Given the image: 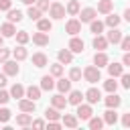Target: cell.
<instances>
[{
  "mask_svg": "<svg viewBox=\"0 0 130 130\" xmlns=\"http://www.w3.org/2000/svg\"><path fill=\"white\" fill-rule=\"evenodd\" d=\"M8 120H10V110L8 108H2L0 110V124H6Z\"/></svg>",
  "mask_w": 130,
  "mask_h": 130,
  "instance_id": "42",
  "label": "cell"
},
{
  "mask_svg": "<svg viewBox=\"0 0 130 130\" xmlns=\"http://www.w3.org/2000/svg\"><path fill=\"white\" fill-rule=\"evenodd\" d=\"M61 124L67 126V128H77V116H73V114H65V116L61 118Z\"/></svg>",
  "mask_w": 130,
  "mask_h": 130,
  "instance_id": "25",
  "label": "cell"
},
{
  "mask_svg": "<svg viewBox=\"0 0 130 130\" xmlns=\"http://www.w3.org/2000/svg\"><path fill=\"white\" fill-rule=\"evenodd\" d=\"M8 100H10V93L0 87V104H8Z\"/></svg>",
  "mask_w": 130,
  "mask_h": 130,
  "instance_id": "45",
  "label": "cell"
},
{
  "mask_svg": "<svg viewBox=\"0 0 130 130\" xmlns=\"http://www.w3.org/2000/svg\"><path fill=\"white\" fill-rule=\"evenodd\" d=\"M37 28L43 30V32H49V30L53 28V22H51L49 18H39V20H37Z\"/></svg>",
  "mask_w": 130,
  "mask_h": 130,
  "instance_id": "27",
  "label": "cell"
},
{
  "mask_svg": "<svg viewBox=\"0 0 130 130\" xmlns=\"http://www.w3.org/2000/svg\"><path fill=\"white\" fill-rule=\"evenodd\" d=\"M104 124H108V126H114L116 122H118V114H116V108H108V112H104Z\"/></svg>",
  "mask_w": 130,
  "mask_h": 130,
  "instance_id": "9",
  "label": "cell"
},
{
  "mask_svg": "<svg viewBox=\"0 0 130 130\" xmlns=\"http://www.w3.org/2000/svg\"><path fill=\"white\" fill-rule=\"evenodd\" d=\"M41 91H43L41 87H37V85H28V87L24 89V95H26L28 100H35V102H37V100L41 98Z\"/></svg>",
  "mask_w": 130,
  "mask_h": 130,
  "instance_id": "19",
  "label": "cell"
},
{
  "mask_svg": "<svg viewBox=\"0 0 130 130\" xmlns=\"http://www.w3.org/2000/svg\"><path fill=\"white\" fill-rule=\"evenodd\" d=\"M51 75L53 77H61L63 75V63H53L51 65Z\"/></svg>",
  "mask_w": 130,
  "mask_h": 130,
  "instance_id": "40",
  "label": "cell"
},
{
  "mask_svg": "<svg viewBox=\"0 0 130 130\" xmlns=\"http://www.w3.org/2000/svg\"><path fill=\"white\" fill-rule=\"evenodd\" d=\"M69 79H71V81H81V69H79V67H71Z\"/></svg>",
  "mask_w": 130,
  "mask_h": 130,
  "instance_id": "41",
  "label": "cell"
},
{
  "mask_svg": "<svg viewBox=\"0 0 130 130\" xmlns=\"http://www.w3.org/2000/svg\"><path fill=\"white\" fill-rule=\"evenodd\" d=\"M55 87L61 91V93H67L71 89V79H65V77H59V81L55 83Z\"/></svg>",
  "mask_w": 130,
  "mask_h": 130,
  "instance_id": "24",
  "label": "cell"
},
{
  "mask_svg": "<svg viewBox=\"0 0 130 130\" xmlns=\"http://www.w3.org/2000/svg\"><path fill=\"white\" fill-rule=\"evenodd\" d=\"M87 122H89V128H91V130H100V128L104 126V120H102V118H98V116H91Z\"/></svg>",
  "mask_w": 130,
  "mask_h": 130,
  "instance_id": "37",
  "label": "cell"
},
{
  "mask_svg": "<svg viewBox=\"0 0 130 130\" xmlns=\"http://www.w3.org/2000/svg\"><path fill=\"white\" fill-rule=\"evenodd\" d=\"M83 98L87 100V104H98V102L102 100V91H100L98 87H89V89L83 93Z\"/></svg>",
  "mask_w": 130,
  "mask_h": 130,
  "instance_id": "7",
  "label": "cell"
},
{
  "mask_svg": "<svg viewBox=\"0 0 130 130\" xmlns=\"http://www.w3.org/2000/svg\"><path fill=\"white\" fill-rule=\"evenodd\" d=\"M65 32H67V35H71V37H75L77 32H81V22H79L77 18L67 20V24H65Z\"/></svg>",
  "mask_w": 130,
  "mask_h": 130,
  "instance_id": "6",
  "label": "cell"
},
{
  "mask_svg": "<svg viewBox=\"0 0 130 130\" xmlns=\"http://www.w3.org/2000/svg\"><path fill=\"white\" fill-rule=\"evenodd\" d=\"M104 24H108L110 28H114V26H118V24H120V16H116V14L108 12V16H106V22H104Z\"/></svg>",
  "mask_w": 130,
  "mask_h": 130,
  "instance_id": "33",
  "label": "cell"
},
{
  "mask_svg": "<svg viewBox=\"0 0 130 130\" xmlns=\"http://www.w3.org/2000/svg\"><path fill=\"white\" fill-rule=\"evenodd\" d=\"M4 85H6V73L2 71L0 73V87H4Z\"/></svg>",
  "mask_w": 130,
  "mask_h": 130,
  "instance_id": "52",
  "label": "cell"
},
{
  "mask_svg": "<svg viewBox=\"0 0 130 130\" xmlns=\"http://www.w3.org/2000/svg\"><path fill=\"white\" fill-rule=\"evenodd\" d=\"M32 43L39 45V47H45V45H49V35L43 32V30H39V32L32 35Z\"/></svg>",
  "mask_w": 130,
  "mask_h": 130,
  "instance_id": "15",
  "label": "cell"
},
{
  "mask_svg": "<svg viewBox=\"0 0 130 130\" xmlns=\"http://www.w3.org/2000/svg\"><path fill=\"white\" fill-rule=\"evenodd\" d=\"M0 35L6 39V37H14L16 35V26H14V22H4L2 26H0Z\"/></svg>",
  "mask_w": 130,
  "mask_h": 130,
  "instance_id": "13",
  "label": "cell"
},
{
  "mask_svg": "<svg viewBox=\"0 0 130 130\" xmlns=\"http://www.w3.org/2000/svg\"><path fill=\"white\" fill-rule=\"evenodd\" d=\"M120 77H122V87L128 89V87H130V75H128V73H122Z\"/></svg>",
  "mask_w": 130,
  "mask_h": 130,
  "instance_id": "47",
  "label": "cell"
},
{
  "mask_svg": "<svg viewBox=\"0 0 130 130\" xmlns=\"http://www.w3.org/2000/svg\"><path fill=\"white\" fill-rule=\"evenodd\" d=\"M110 63V59H108V55L104 53V51H98L95 55H93V65L95 67H106Z\"/></svg>",
  "mask_w": 130,
  "mask_h": 130,
  "instance_id": "16",
  "label": "cell"
},
{
  "mask_svg": "<svg viewBox=\"0 0 130 130\" xmlns=\"http://www.w3.org/2000/svg\"><path fill=\"white\" fill-rule=\"evenodd\" d=\"M2 69H4V73H6V77H8V75H12V77H14V75H18V71H20V67L16 65V59H14V61H10V59H6V61L2 63Z\"/></svg>",
  "mask_w": 130,
  "mask_h": 130,
  "instance_id": "5",
  "label": "cell"
},
{
  "mask_svg": "<svg viewBox=\"0 0 130 130\" xmlns=\"http://www.w3.org/2000/svg\"><path fill=\"white\" fill-rule=\"evenodd\" d=\"M30 124H32L35 128H45V122H43V120H32Z\"/></svg>",
  "mask_w": 130,
  "mask_h": 130,
  "instance_id": "51",
  "label": "cell"
},
{
  "mask_svg": "<svg viewBox=\"0 0 130 130\" xmlns=\"http://www.w3.org/2000/svg\"><path fill=\"white\" fill-rule=\"evenodd\" d=\"M104 102H106V106H108V108H118V106L122 104V98H120V95H116V91H112Z\"/></svg>",
  "mask_w": 130,
  "mask_h": 130,
  "instance_id": "22",
  "label": "cell"
},
{
  "mask_svg": "<svg viewBox=\"0 0 130 130\" xmlns=\"http://www.w3.org/2000/svg\"><path fill=\"white\" fill-rule=\"evenodd\" d=\"M89 30H91L93 35H100V32L104 30V22H100V20H95V18H93V20L89 22Z\"/></svg>",
  "mask_w": 130,
  "mask_h": 130,
  "instance_id": "34",
  "label": "cell"
},
{
  "mask_svg": "<svg viewBox=\"0 0 130 130\" xmlns=\"http://www.w3.org/2000/svg\"><path fill=\"white\" fill-rule=\"evenodd\" d=\"M8 57H10V51H8V49H4V47H0V63H4Z\"/></svg>",
  "mask_w": 130,
  "mask_h": 130,
  "instance_id": "46",
  "label": "cell"
},
{
  "mask_svg": "<svg viewBox=\"0 0 130 130\" xmlns=\"http://www.w3.org/2000/svg\"><path fill=\"white\" fill-rule=\"evenodd\" d=\"M57 57H59V63H71L73 61V53L69 49H61Z\"/></svg>",
  "mask_w": 130,
  "mask_h": 130,
  "instance_id": "28",
  "label": "cell"
},
{
  "mask_svg": "<svg viewBox=\"0 0 130 130\" xmlns=\"http://www.w3.org/2000/svg\"><path fill=\"white\" fill-rule=\"evenodd\" d=\"M8 93H10V98H18V100H20V98H24V87H22L20 83H14Z\"/></svg>",
  "mask_w": 130,
  "mask_h": 130,
  "instance_id": "29",
  "label": "cell"
},
{
  "mask_svg": "<svg viewBox=\"0 0 130 130\" xmlns=\"http://www.w3.org/2000/svg\"><path fill=\"white\" fill-rule=\"evenodd\" d=\"M47 12H49V16H51L53 20H59V18H63V16H65V6H63V4H59V2L55 0L53 4H49V10H47Z\"/></svg>",
  "mask_w": 130,
  "mask_h": 130,
  "instance_id": "2",
  "label": "cell"
},
{
  "mask_svg": "<svg viewBox=\"0 0 130 130\" xmlns=\"http://www.w3.org/2000/svg\"><path fill=\"white\" fill-rule=\"evenodd\" d=\"M20 2H22V4H28V6H30V4H35V0H20Z\"/></svg>",
  "mask_w": 130,
  "mask_h": 130,
  "instance_id": "54",
  "label": "cell"
},
{
  "mask_svg": "<svg viewBox=\"0 0 130 130\" xmlns=\"http://www.w3.org/2000/svg\"><path fill=\"white\" fill-rule=\"evenodd\" d=\"M91 45H93V49H98V51H106L110 43L106 41V37H102V35H95V37H93V43H91Z\"/></svg>",
  "mask_w": 130,
  "mask_h": 130,
  "instance_id": "18",
  "label": "cell"
},
{
  "mask_svg": "<svg viewBox=\"0 0 130 130\" xmlns=\"http://www.w3.org/2000/svg\"><path fill=\"white\" fill-rule=\"evenodd\" d=\"M79 8H81V6H79V2H77V0H71V2L67 4L65 12H67V14H71V16H75V14L79 12Z\"/></svg>",
  "mask_w": 130,
  "mask_h": 130,
  "instance_id": "32",
  "label": "cell"
},
{
  "mask_svg": "<svg viewBox=\"0 0 130 130\" xmlns=\"http://www.w3.org/2000/svg\"><path fill=\"white\" fill-rule=\"evenodd\" d=\"M12 55H14V59H16V61H24V59L28 57V53H26V49H24V45H18V47H14V51H12Z\"/></svg>",
  "mask_w": 130,
  "mask_h": 130,
  "instance_id": "26",
  "label": "cell"
},
{
  "mask_svg": "<svg viewBox=\"0 0 130 130\" xmlns=\"http://www.w3.org/2000/svg\"><path fill=\"white\" fill-rule=\"evenodd\" d=\"M104 89H106L108 93L116 91V89H118V81H114V77H110L108 81H104Z\"/></svg>",
  "mask_w": 130,
  "mask_h": 130,
  "instance_id": "39",
  "label": "cell"
},
{
  "mask_svg": "<svg viewBox=\"0 0 130 130\" xmlns=\"http://www.w3.org/2000/svg\"><path fill=\"white\" fill-rule=\"evenodd\" d=\"M45 118H47V120H59L61 114H59L57 108H47V110H45Z\"/></svg>",
  "mask_w": 130,
  "mask_h": 130,
  "instance_id": "36",
  "label": "cell"
},
{
  "mask_svg": "<svg viewBox=\"0 0 130 130\" xmlns=\"http://www.w3.org/2000/svg\"><path fill=\"white\" fill-rule=\"evenodd\" d=\"M112 8H114V2L112 0H100L98 2V12H102V14L112 12Z\"/></svg>",
  "mask_w": 130,
  "mask_h": 130,
  "instance_id": "23",
  "label": "cell"
},
{
  "mask_svg": "<svg viewBox=\"0 0 130 130\" xmlns=\"http://www.w3.org/2000/svg\"><path fill=\"white\" fill-rule=\"evenodd\" d=\"M81 77H83L87 83H98V81L102 79V71H100V67H95V65H87V67L81 71Z\"/></svg>",
  "mask_w": 130,
  "mask_h": 130,
  "instance_id": "1",
  "label": "cell"
},
{
  "mask_svg": "<svg viewBox=\"0 0 130 130\" xmlns=\"http://www.w3.org/2000/svg\"><path fill=\"white\" fill-rule=\"evenodd\" d=\"M83 41L75 35V37H71V41H69V45H67V49L71 51V53H83Z\"/></svg>",
  "mask_w": 130,
  "mask_h": 130,
  "instance_id": "8",
  "label": "cell"
},
{
  "mask_svg": "<svg viewBox=\"0 0 130 130\" xmlns=\"http://www.w3.org/2000/svg\"><path fill=\"white\" fill-rule=\"evenodd\" d=\"M35 2H37V8L41 12H47L49 10V0H35Z\"/></svg>",
  "mask_w": 130,
  "mask_h": 130,
  "instance_id": "43",
  "label": "cell"
},
{
  "mask_svg": "<svg viewBox=\"0 0 130 130\" xmlns=\"http://www.w3.org/2000/svg\"><path fill=\"white\" fill-rule=\"evenodd\" d=\"M26 14L30 16V20H39L43 12H41V10L37 8V6H32V4H30V6H28V10H26Z\"/></svg>",
  "mask_w": 130,
  "mask_h": 130,
  "instance_id": "38",
  "label": "cell"
},
{
  "mask_svg": "<svg viewBox=\"0 0 130 130\" xmlns=\"http://www.w3.org/2000/svg\"><path fill=\"white\" fill-rule=\"evenodd\" d=\"M120 39H122V30H120L118 26H114V28L106 35V41H108V43H114V45H118Z\"/></svg>",
  "mask_w": 130,
  "mask_h": 130,
  "instance_id": "14",
  "label": "cell"
},
{
  "mask_svg": "<svg viewBox=\"0 0 130 130\" xmlns=\"http://www.w3.org/2000/svg\"><path fill=\"white\" fill-rule=\"evenodd\" d=\"M53 87H55V79H53V75H43V77H41V89L51 91Z\"/></svg>",
  "mask_w": 130,
  "mask_h": 130,
  "instance_id": "21",
  "label": "cell"
},
{
  "mask_svg": "<svg viewBox=\"0 0 130 130\" xmlns=\"http://www.w3.org/2000/svg\"><path fill=\"white\" fill-rule=\"evenodd\" d=\"M47 63H49V59H47L45 53H35V55H32V65H35V67L41 69V67H45Z\"/></svg>",
  "mask_w": 130,
  "mask_h": 130,
  "instance_id": "20",
  "label": "cell"
},
{
  "mask_svg": "<svg viewBox=\"0 0 130 130\" xmlns=\"http://www.w3.org/2000/svg\"><path fill=\"white\" fill-rule=\"evenodd\" d=\"M120 47H122V51H130V37H122L120 39Z\"/></svg>",
  "mask_w": 130,
  "mask_h": 130,
  "instance_id": "44",
  "label": "cell"
},
{
  "mask_svg": "<svg viewBox=\"0 0 130 130\" xmlns=\"http://www.w3.org/2000/svg\"><path fill=\"white\" fill-rule=\"evenodd\" d=\"M2 43H4V37H2V35H0V47H2Z\"/></svg>",
  "mask_w": 130,
  "mask_h": 130,
  "instance_id": "55",
  "label": "cell"
},
{
  "mask_svg": "<svg viewBox=\"0 0 130 130\" xmlns=\"http://www.w3.org/2000/svg\"><path fill=\"white\" fill-rule=\"evenodd\" d=\"M18 108H20V112H28V114H30V112H35L37 106H35V100H28V98L24 100V98H20V100H18Z\"/></svg>",
  "mask_w": 130,
  "mask_h": 130,
  "instance_id": "12",
  "label": "cell"
},
{
  "mask_svg": "<svg viewBox=\"0 0 130 130\" xmlns=\"http://www.w3.org/2000/svg\"><path fill=\"white\" fill-rule=\"evenodd\" d=\"M20 20H22V12H20L18 8H16V10L10 8V10H8V22H20Z\"/></svg>",
  "mask_w": 130,
  "mask_h": 130,
  "instance_id": "31",
  "label": "cell"
},
{
  "mask_svg": "<svg viewBox=\"0 0 130 130\" xmlns=\"http://www.w3.org/2000/svg\"><path fill=\"white\" fill-rule=\"evenodd\" d=\"M67 93H69V98H67V104H71V106H77V104H81V102H83V93H81L79 89H73V91L69 89Z\"/></svg>",
  "mask_w": 130,
  "mask_h": 130,
  "instance_id": "11",
  "label": "cell"
},
{
  "mask_svg": "<svg viewBox=\"0 0 130 130\" xmlns=\"http://www.w3.org/2000/svg\"><path fill=\"white\" fill-rule=\"evenodd\" d=\"M30 122H32V118H30L28 112H22V114L16 116V124H18V126H28Z\"/></svg>",
  "mask_w": 130,
  "mask_h": 130,
  "instance_id": "30",
  "label": "cell"
},
{
  "mask_svg": "<svg viewBox=\"0 0 130 130\" xmlns=\"http://www.w3.org/2000/svg\"><path fill=\"white\" fill-rule=\"evenodd\" d=\"M122 126H124V128L130 126V114H124V116H122Z\"/></svg>",
  "mask_w": 130,
  "mask_h": 130,
  "instance_id": "49",
  "label": "cell"
},
{
  "mask_svg": "<svg viewBox=\"0 0 130 130\" xmlns=\"http://www.w3.org/2000/svg\"><path fill=\"white\" fill-rule=\"evenodd\" d=\"M51 106L57 108V110H65V108H67V100L63 98V93H57V95L51 98Z\"/></svg>",
  "mask_w": 130,
  "mask_h": 130,
  "instance_id": "17",
  "label": "cell"
},
{
  "mask_svg": "<svg viewBox=\"0 0 130 130\" xmlns=\"http://www.w3.org/2000/svg\"><path fill=\"white\" fill-rule=\"evenodd\" d=\"M106 67H108L110 77H120V75L124 73V65H122V63H108Z\"/></svg>",
  "mask_w": 130,
  "mask_h": 130,
  "instance_id": "10",
  "label": "cell"
},
{
  "mask_svg": "<svg viewBox=\"0 0 130 130\" xmlns=\"http://www.w3.org/2000/svg\"><path fill=\"white\" fill-rule=\"evenodd\" d=\"M77 120H89L93 116V110H91V104H77V112H75Z\"/></svg>",
  "mask_w": 130,
  "mask_h": 130,
  "instance_id": "3",
  "label": "cell"
},
{
  "mask_svg": "<svg viewBox=\"0 0 130 130\" xmlns=\"http://www.w3.org/2000/svg\"><path fill=\"white\" fill-rule=\"evenodd\" d=\"M28 41H30V35H28L26 30H18V32H16V43H18V45H26Z\"/></svg>",
  "mask_w": 130,
  "mask_h": 130,
  "instance_id": "35",
  "label": "cell"
},
{
  "mask_svg": "<svg viewBox=\"0 0 130 130\" xmlns=\"http://www.w3.org/2000/svg\"><path fill=\"white\" fill-rule=\"evenodd\" d=\"M79 22H91L95 16H98V10L95 8H79Z\"/></svg>",
  "mask_w": 130,
  "mask_h": 130,
  "instance_id": "4",
  "label": "cell"
},
{
  "mask_svg": "<svg viewBox=\"0 0 130 130\" xmlns=\"http://www.w3.org/2000/svg\"><path fill=\"white\" fill-rule=\"evenodd\" d=\"M12 0H0V10H10Z\"/></svg>",
  "mask_w": 130,
  "mask_h": 130,
  "instance_id": "48",
  "label": "cell"
},
{
  "mask_svg": "<svg viewBox=\"0 0 130 130\" xmlns=\"http://www.w3.org/2000/svg\"><path fill=\"white\" fill-rule=\"evenodd\" d=\"M122 65H124V67H128V65H130V55H128V51H126V55L122 57Z\"/></svg>",
  "mask_w": 130,
  "mask_h": 130,
  "instance_id": "50",
  "label": "cell"
},
{
  "mask_svg": "<svg viewBox=\"0 0 130 130\" xmlns=\"http://www.w3.org/2000/svg\"><path fill=\"white\" fill-rule=\"evenodd\" d=\"M124 18H126V20H130V8H126V10H124Z\"/></svg>",
  "mask_w": 130,
  "mask_h": 130,
  "instance_id": "53",
  "label": "cell"
}]
</instances>
